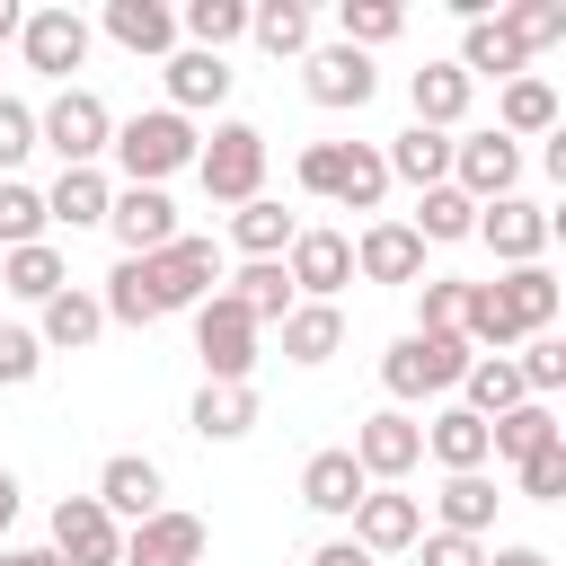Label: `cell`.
<instances>
[{"instance_id": "1", "label": "cell", "mask_w": 566, "mask_h": 566, "mask_svg": "<svg viewBox=\"0 0 566 566\" xmlns=\"http://www.w3.org/2000/svg\"><path fill=\"white\" fill-rule=\"evenodd\" d=\"M557 327V274L548 265H504L495 283H469V318H460V336H469V354L486 345V354H513L522 336H548Z\"/></svg>"}, {"instance_id": "2", "label": "cell", "mask_w": 566, "mask_h": 566, "mask_svg": "<svg viewBox=\"0 0 566 566\" xmlns=\"http://www.w3.org/2000/svg\"><path fill=\"white\" fill-rule=\"evenodd\" d=\"M195 150H203V133H195L186 115H168V106L124 115V124H115V142H106V159L124 168V186H168L177 168H195Z\"/></svg>"}, {"instance_id": "3", "label": "cell", "mask_w": 566, "mask_h": 566, "mask_svg": "<svg viewBox=\"0 0 566 566\" xmlns=\"http://www.w3.org/2000/svg\"><path fill=\"white\" fill-rule=\"evenodd\" d=\"M478 354H469V336H424V327H407L389 354H380V389L407 407V398H442V389H460V371H469Z\"/></svg>"}, {"instance_id": "4", "label": "cell", "mask_w": 566, "mask_h": 566, "mask_svg": "<svg viewBox=\"0 0 566 566\" xmlns=\"http://www.w3.org/2000/svg\"><path fill=\"white\" fill-rule=\"evenodd\" d=\"M115 142V115L97 88H53V106H35V150H53L62 168H97Z\"/></svg>"}, {"instance_id": "5", "label": "cell", "mask_w": 566, "mask_h": 566, "mask_svg": "<svg viewBox=\"0 0 566 566\" xmlns=\"http://www.w3.org/2000/svg\"><path fill=\"white\" fill-rule=\"evenodd\" d=\"M195 177H203V195H212V203H230V212H239V203H256V195H265V133H256V124H239V115H230V124H212V142L195 150Z\"/></svg>"}, {"instance_id": "6", "label": "cell", "mask_w": 566, "mask_h": 566, "mask_svg": "<svg viewBox=\"0 0 566 566\" xmlns=\"http://www.w3.org/2000/svg\"><path fill=\"white\" fill-rule=\"evenodd\" d=\"M354 469L371 478V486H407L416 469H424V424L407 416V407H380V416H363L354 424Z\"/></svg>"}, {"instance_id": "7", "label": "cell", "mask_w": 566, "mask_h": 566, "mask_svg": "<svg viewBox=\"0 0 566 566\" xmlns=\"http://www.w3.org/2000/svg\"><path fill=\"white\" fill-rule=\"evenodd\" d=\"M88 44H97V27H88L71 0H53V9H27V27H18V53H27V71H44V80H62V88H71V71L88 62Z\"/></svg>"}, {"instance_id": "8", "label": "cell", "mask_w": 566, "mask_h": 566, "mask_svg": "<svg viewBox=\"0 0 566 566\" xmlns=\"http://www.w3.org/2000/svg\"><path fill=\"white\" fill-rule=\"evenodd\" d=\"M142 265H150L159 318H168V310H203V301L221 292V248H212V239H186V230H177V239H168L159 256H142Z\"/></svg>"}, {"instance_id": "9", "label": "cell", "mask_w": 566, "mask_h": 566, "mask_svg": "<svg viewBox=\"0 0 566 566\" xmlns=\"http://www.w3.org/2000/svg\"><path fill=\"white\" fill-rule=\"evenodd\" d=\"M256 318L230 301V292H212L203 310H195V354H203V380H248L256 371Z\"/></svg>"}, {"instance_id": "10", "label": "cell", "mask_w": 566, "mask_h": 566, "mask_svg": "<svg viewBox=\"0 0 566 566\" xmlns=\"http://www.w3.org/2000/svg\"><path fill=\"white\" fill-rule=\"evenodd\" d=\"M451 186H460L469 203H504V195L522 186V142H504L495 124H486V133H460V142H451Z\"/></svg>"}, {"instance_id": "11", "label": "cell", "mask_w": 566, "mask_h": 566, "mask_svg": "<svg viewBox=\"0 0 566 566\" xmlns=\"http://www.w3.org/2000/svg\"><path fill=\"white\" fill-rule=\"evenodd\" d=\"M548 230H557V212H539L531 195H504V203H478V230L469 239H486L495 265H539L548 256Z\"/></svg>"}, {"instance_id": "12", "label": "cell", "mask_w": 566, "mask_h": 566, "mask_svg": "<svg viewBox=\"0 0 566 566\" xmlns=\"http://www.w3.org/2000/svg\"><path fill=\"white\" fill-rule=\"evenodd\" d=\"M283 274H292V301H336L354 283V239L345 230H292Z\"/></svg>"}, {"instance_id": "13", "label": "cell", "mask_w": 566, "mask_h": 566, "mask_svg": "<svg viewBox=\"0 0 566 566\" xmlns=\"http://www.w3.org/2000/svg\"><path fill=\"white\" fill-rule=\"evenodd\" d=\"M88 495L115 513V531H133V522L168 513V478H159V460H150V451H115V460L97 469V486H88Z\"/></svg>"}, {"instance_id": "14", "label": "cell", "mask_w": 566, "mask_h": 566, "mask_svg": "<svg viewBox=\"0 0 566 566\" xmlns=\"http://www.w3.org/2000/svg\"><path fill=\"white\" fill-rule=\"evenodd\" d=\"M44 548H53L62 566H115V557H124V531H115V513H106L97 495H62Z\"/></svg>"}, {"instance_id": "15", "label": "cell", "mask_w": 566, "mask_h": 566, "mask_svg": "<svg viewBox=\"0 0 566 566\" xmlns=\"http://www.w3.org/2000/svg\"><path fill=\"white\" fill-rule=\"evenodd\" d=\"M301 88H310V106H371V88H380V71H371V53H354V44H310L301 53Z\"/></svg>"}, {"instance_id": "16", "label": "cell", "mask_w": 566, "mask_h": 566, "mask_svg": "<svg viewBox=\"0 0 566 566\" xmlns=\"http://www.w3.org/2000/svg\"><path fill=\"white\" fill-rule=\"evenodd\" d=\"M345 522H354V548H363V557H398V548L424 539V504H416L407 486H371Z\"/></svg>"}, {"instance_id": "17", "label": "cell", "mask_w": 566, "mask_h": 566, "mask_svg": "<svg viewBox=\"0 0 566 566\" xmlns=\"http://www.w3.org/2000/svg\"><path fill=\"white\" fill-rule=\"evenodd\" d=\"M106 230H115L124 256H159V248L177 239V203H168V186H115Z\"/></svg>"}, {"instance_id": "18", "label": "cell", "mask_w": 566, "mask_h": 566, "mask_svg": "<svg viewBox=\"0 0 566 566\" xmlns=\"http://www.w3.org/2000/svg\"><path fill=\"white\" fill-rule=\"evenodd\" d=\"M203 548H212V531L168 504V513H150V522L124 531V557H115V566H203Z\"/></svg>"}, {"instance_id": "19", "label": "cell", "mask_w": 566, "mask_h": 566, "mask_svg": "<svg viewBox=\"0 0 566 566\" xmlns=\"http://www.w3.org/2000/svg\"><path fill=\"white\" fill-rule=\"evenodd\" d=\"M354 274H363V283H398V292H416V283H424V239H416L407 221H363V239H354Z\"/></svg>"}, {"instance_id": "20", "label": "cell", "mask_w": 566, "mask_h": 566, "mask_svg": "<svg viewBox=\"0 0 566 566\" xmlns=\"http://www.w3.org/2000/svg\"><path fill=\"white\" fill-rule=\"evenodd\" d=\"M469 97H478V80H469L460 62H424V71H407V106H416L424 133H460Z\"/></svg>"}, {"instance_id": "21", "label": "cell", "mask_w": 566, "mask_h": 566, "mask_svg": "<svg viewBox=\"0 0 566 566\" xmlns=\"http://www.w3.org/2000/svg\"><path fill=\"white\" fill-rule=\"evenodd\" d=\"M363 495H371V478L354 469V451H345V442H336V451H310V460H301V504H310V513L345 522V513H354Z\"/></svg>"}, {"instance_id": "22", "label": "cell", "mask_w": 566, "mask_h": 566, "mask_svg": "<svg viewBox=\"0 0 566 566\" xmlns=\"http://www.w3.org/2000/svg\"><path fill=\"white\" fill-rule=\"evenodd\" d=\"M230 80H239V71H230L221 53L177 44V53H168V115H186V124H195L203 106H221V97H230Z\"/></svg>"}, {"instance_id": "23", "label": "cell", "mask_w": 566, "mask_h": 566, "mask_svg": "<svg viewBox=\"0 0 566 566\" xmlns=\"http://www.w3.org/2000/svg\"><path fill=\"white\" fill-rule=\"evenodd\" d=\"M124 53H150V62H168L177 53V9L168 0H106V18H97Z\"/></svg>"}, {"instance_id": "24", "label": "cell", "mask_w": 566, "mask_h": 566, "mask_svg": "<svg viewBox=\"0 0 566 566\" xmlns=\"http://www.w3.org/2000/svg\"><path fill=\"white\" fill-rule=\"evenodd\" d=\"M186 424H195L203 442H248V433H256V389H248V380H203L195 407H186Z\"/></svg>"}, {"instance_id": "25", "label": "cell", "mask_w": 566, "mask_h": 566, "mask_svg": "<svg viewBox=\"0 0 566 566\" xmlns=\"http://www.w3.org/2000/svg\"><path fill=\"white\" fill-rule=\"evenodd\" d=\"M424 460H433L442 478H469V469H495V460H486V424H478L469 407H442V416H424Z\"/></svg>"}, {"instance_id": "26", "label": "cell", "mask_w": 566, "mask_h": 566, "mask_svg": "<svg viewBox=\"0 0 566 566\" xmlns=\"http://www.w3.org/2000/svg\"><path fill=\"white\" fill-rule=\"evenodd\" d=\"M557 115H566V106H557V88H548L539 71H522V80H504V88H495V133H504V142L557 133Z\"/></svg>"}, {"instance_id": "27", "label": "cell", "mask_w": 566, "mask_h": 566, "mask_svg": "<svg viewBox=\"0 0 566 566\" xmlns=\"http://www.w3.org/2000/svg\"><path fill=\"white\" fill-rule=\"evenodd\" d=\"M380 168H389V186H451V133H424V124H407L389 150H380Z\"/></svg>"}, {"instance_id": "28", "label": "cell", "mask_w": 566, "mask_h": 566, "mask_svg": "<svg viewBox=\"0 0 566 566\" xmlns=\"http://www.w3.org/2000/svg\"><path fill=\"white\" fill-rule=\"evenodd\" d=\"M106 203H115V177H106V168H62V177L44 186V221H62V230H97Z\"/></svg>"}, {"instance_id": "29", "label": "cell", "mask_w": 566, "mask_h": 566, "mask_svg": "<svg viewBox=\"0 0 566 566\" xmlns=\"http://www.w3.org/2000/svg\"><path fill=\"white\" fill-rule=\"evenodd\" d=\"M97 336H106V310H97V292H80V283H62V292L35 310V345L80 354V345H97Z\"/></svg>"}, {"instance_id": "30", "label": "cell", "mask_w": 566, "mask_h": 566, "mask_svg": "<svg viewBox=\"0 0 566 566\" xmlns=\"http://www.w3.org/2000/svg\"><path fill=\"white\" fill-rule=\"evenodd\" d=\"M336 345H345V310H336V301H292V310H283V363L318 371Z\"/></svg>"}, {"instance_id": "31", "label": "cell", "mask_w": 566, "mask_h": 566, "mask_svg": "<svg viewBox=\"0 0 566 566\" xmlns=\"http://www.w3.org/2000/svg\"><path fill=\"white\" fill-rule=\"evenodd\" d=\"M557 433H566V424H557V407H548V398H522V407H504V416L486 424V460H513V469H522V460H531V451H548Z\"/></svg>"}, {"instance_id": "32", "label": "cell", "mask_w": 566, "mask_h": 566, "mask_svg": "<svg viewBox=\"0 0 566 566\" xmlns=\"http://www.w3.org/2000/svg\"><path fill=\"white\" fill-rule=\"evenodd\" d=\"M248 35H256L274 62H301V53L318 44V18H310V0H248Z\"/></svg>"}, {"instance_id": "33", "label": "cell", "mask_w": 566, "mask_h": 566, "mask_svg": "<svg viewBox=\"0 0 566 566\" xmlns=\"http://www.w3.org/2000/svg\"><path fill=\"white\" fill-rule=\"evenodd\" d=\"M221 292H230L256 327H283V310H292V274H283V256H248L239 274H221Z\"/></svg>"}, {"instance_id": "34", "label": "cell", "mask_w": 566, "mask_h": 566, "mask_svg": "<svg viewBox=\"0 0 566 566\" xmlns=\"http://www.w3.org/2000/svg\"><path fill=\"white\" fill-rule=\"evenodd\" d=\"M495 504H504V495H495V478H486V469H469V478H442V495H433V513H442V522H433V531L486 539V531H495Z\"/></svg>"}, {"instance_id": "35", "label": "cell", "mask_w": 566, "mask_h": 566, "mask_svg": "<svg viewBox=\"0 0 566 566\" xmlns=\"http://www.w3.org/2000/svg\"><path fill=\"white\" fill-rule=\"evenodd\" d=\"M62 283H71V265H62V248H53V239H35V248H9V256H0V292H9V301H35V310H44Z\"/></svg>"}, {"instance_id": "36", "label": "cell", "mask_w": 566, "mask_h": 566, "mask_svg": "<svg viewBox=\"0 0 566 566\" xmlns=\"http://www.w3.org/2000/svg\"><path fill=\"white\" fill-rule=\"evenodd\" d=\"M531 389H522V371H513V354H478L469 371H460V407L478 416V424H495L504 407H522Z\"/></svg>"}, {"instance_id": "37", "label": "cell", "mask_w": 566, "mask_h": 566, "mask_svg": "<svg viewBox=\"0 0 566 566\" xmlns=\"http://www.w3.org/2000/svg\"><path fill=\"white\" fill-rule=\"evenodd\" d=\"M460 71H469V80H522L531 53H522L495 18H478V27H460Z\"/></svg>"}, {"instance_id": "38", "label": "cell", "mask_w": 566, "mask_h": 566, "mask_svg": "<svg viewBox=\"0 0 566 566\" xmlns=\"http://www.w3.org/2000/svg\"><path fill=\"white\" fill-rule=\"evenodd\" d=\"M177 35H186L195 53H230V44L248 35V0H186V9H177Z\"/></svg>"}, {"instance_id": "39", "label": "cell", "mask_w": 566, "mask_h": 566, "mask_svg": "<svg viewBox=\"0 0 566 566\" xmlns=\"http://www.w3.org/2000/svg\"><path fill=\"white\" fill-rule=\"evenodd\" d=\"M398 35H407V9H398V0H336V44L380 53V44H398Z\"/></svg>"}, {"instance_id": "40", "label": "cell", "mask_w": 566, "mask_h": 566, "mask_svg": "<svg viewBox=\"0 0 566 566\" xmlns=\"http://www.w3.org/2000/svg\"><path fill=\"white\" fill-rule=\"evenodd\" d=\"M407 230H416L424 248H451V239H469V230H478V203H469L460 186H424V195H416V221H407Z\"/></svg>"}, {"instance_id": "41", "label": "cell", "mask_w": 566, "mask_h": 566, "mask_svg": "<svg viewBox=\"0 0 566 566\" xmlns=\"http://www.w3.org/2000/svg\"><path fill=\"white\" fill-rule=\"evenodd\" d=\"M292 230H301V221H292L274 195H256V203H239V212H230V248H239V256H283V248H292Z\"/></svg>"}, {"instance_id": "42", "label": "cell", "mask_w": 566, "mask_h": 566, "mask_svg": "<svg viewBox=\"0 0 566 566\" xmlns=\"http://www.w3.org/2000/svg\"><path fill=\"white\" fill-rule=\"evenodd\" d=\"M97 310H106L115 327H150V318H159V292H150V265H142V256H124V265L106 274V292H97Z\"/></svg>"}, {"instance_id": "43", "label": "cell", "mask_w": 566, "mask_h": 566, "mask_svg": "<svg viewBox=\"0 0 566 566\" xmlns=\"http://www.w3.org/2000/svg\"><path fill=\"white\" fill-rule=\"evenodd\" d=\"M495 27H504L522 53H548V44H566V0H504Z\"/></svg>"}, {"instance_id": "44", "label": "cell", "mask_w": 566, "mask_h": 566, "mask_svg": "<svg viewBox=\"0 0 566 566\" xmlns=\"http://www.w3.org/2000/svg\"><path fill=\"white\" fill-rule=\"evenodd\" d=\"M53 221H44V186H27V177H0V256L9 248H35Z\"/></svg>"}, {"instance_id": "45", "label": "cell", "mask_w": 566, "mask_h": 566, "mask_svg": "<svg viewBox=\"0 0 566 566\" xmlns=\"http://www.w3.org/2000/svg\"><path fill=\"white\" fill-rule=\"evenodd\" d=\"M336 203H345V212H380V203H389V168H380V150H371V142H345Z\"/></svg>"}, {"instance_id": "46", "label": "cell", "mask_w": 566, "mask_h": 566, "mask_svg": "<svg viewBox=\"0 0 566 566\" xmlns=\"http://www.w3.org/2000/svg\"><path fill=\"white\" fill-rule=\"evenodd\" d=\"M460 318H469V283L460 274H424L416 283V327L424 336H460Z\"/></svg>"}, {"instance_id": "47", "label": "cell", "mask_w": 566, "mask_h": 566, "mask_svg": "<svg viewBox=\"0 0 566 566\" xmlns=\"http://www.w3.org/2000/svg\"><path fill=\"white\" fill-rule=\"evenodd\" d=\"M513 371H522L531 398H557V389H566V336H557V327H548V336H522V345H513Z\"/></svg>"}, {"instance_id": "48", "label": "cell", "mask_w": 566, "mask_h": 566, "mask_svg": "<svg viewBox=\"0 0 566 566\" xmlns=\"http://www.w3.org/2000/svg\"><path fill=\"white\" fill-rule=\"evenodd\" d=\"M513 486H522L531 504H557V495H566V433H557L548 451H531V460L513 469Z\"/></svg>"}, {"instance_id": "49", "label": "cell", "mask_w": 566, "mask_h": 566, "mask_svg": "<svg viewBox=\"0 0 566 566\" xmlns=\"http://www.w3.org/2000/svg\"><path fill=\"white\" fill-rule=\"evenodd\" d=\"M44 371V345H35V327H9L0 318V389H27Z\"/></svg>"}, {"instance_id": "50", "label": "cell", "mask_w": 566, "mask_h": 566, "mask_svg": "<svg viewBox=\"0 0 566 566\" xmlns=\"http://www.w3.org/2000/svg\"><path fill=\"white\" fill-rule=\"evenodd\" d=\"M18 159H35V106L0 97V177H18Z\"/></svg>"}, {"instance_id": "51", "label": "cell", "mask_w": 566, "mask_h": 566, "mask_svg": "<svg viewBox=\"0 0 566 566\" xmlns=\"http://www.w3.org/2000/svg\"><path fill=\"white\" fill-rule=\"evenodd\" d=\"M336 177H345V142H310V150H301V195L336 203Z\"/></svg>"}, {"instance_id": "52", "label": "cell", "mask_w": 566, "mask_h": 566, "mask_svg": "<svg viewBox=\"0 0 566 566\" xmlns=\"http://www.w3.org/2000/svg\"><path fill=\"white\" fill-rule=\"evenodd\" d=\"M416 566H486V539H460V531H424V539H416Z\"/></svg>"}, {"instance_id": "53", "label": "cell", "mask_w": 566, "mask_h": 566, "mask_svg": "<svg viewBox=\"0 0 566 566\" xmlns=\"http://www.w3.org/2000/svg\"><path fill=\"white\" fill-rule=\"evenodd\" d=\"M310 566H380V557H363V548H354V539H327V548H318V557H310Z\"/></svg>"}, {"instance_id": "54", "label": "cell", "mask_w": 566, "mask_h": 566, "mask_svg": "<svg viewBox=\"0 0 566 566\" xmlns=\"http://www.w3.org/2000/svg\"><path fill=\"white\" fill-rule=\"evenodd\" d=\"M486 566H548V548H486Z\"/></svg>"}, {"instance_id": "55", "label": "cell", "mask_w": 566, "mask_h": 566, "mask_svg": "<svg viewBox=\"0 0 566 566\" xmlns=\"http://www.w3.org/2000/svg\"><path fill=\"white\" fill-rule=\"evenodd\" d=\"M9 522H18V478L0 469V539H9Z\"/></svg>"}, {"instance_id": "56", "label": "cell", "mask_w": 566, "mask_h": 566, "mask_svg": "<svg viewBox=\"0 0 566 566\" xmlns=\"http://www.w3.org/2000/svg\"><path fill=\"white\" fill-rule=\"evenodd\" d=\"M18 27H27V9H18V0H0V44H18Z\"/></svg>"}, {"instance_id": "57", "label": "cell", "mask_w": 566, "mask_h": 566, "mask_svg": "<svg viewBox=\"0 0 566 566\" xmlns=\"http://www.w3.org/2000/svg\"><path fill=\"white\" fill-rule=\"evenodd\" d=\"M9 566H62L53 548H9Z\"/></svg>"}, {"instance_id": "58", "label": "cell", "mask_w": 566, "mask_h": 566, "mask_svg": "<svg viewBox=\"0 0 566 566\" xmlns=\"http://www.w3.org/2000/svg\"><path fill=\"white\" fill-rule=\"evenodd\" d=\"M0 566H9V548H0Z\"/></svg>"}]
</instances>
